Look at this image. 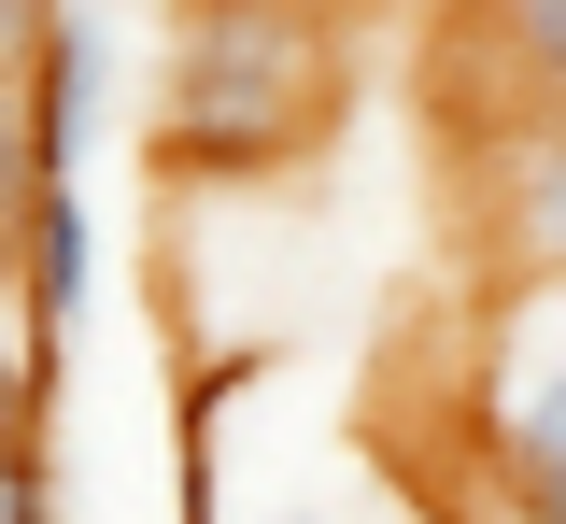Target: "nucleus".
Listing matches in <instances>:
<instances>
[{
    "instance_id": "20e7f679",
    "label": "nucleus",
    "mask_w": 566,
    "mask_h": 524,
    "mask_svg": "<svg viewBox=\"0 0 566 524\" xmlns=\"http://www.w3.org/2000/svg\"><path fill=\"white\" fill-rule=\"evenodd\" d=\"M114 99H128V29H114V0H57L43 43H29V143H43V185H85Z\"/></svg>"
},
{
    "instance_id": "f257e3e1",
    "label": "nucleus",
    "mask_w": 566,
    "mask_h": 524,
    "mask_svg": "<svg viewBox=\"0 0 566 524\" xmlns=\"http://www.w3.org/2000/svg\"><path fill=\"white\" fill-rule=\"evenodd\" d=\"M340 0H170V43L142 72V170L156 213L270 185L340 128Z\"/></svg>"
},
{
    "instance_id": "f03ea898",
    "label": "nucleus",
    "mask_w": 566,
    "mask_h": 524,
    "mask_svg": "<svg viewBox=\"0 0 566 524\" xmlns=\"http://www.w3.org/2000/svg\"><path fill=\"white\" fill-rule=\"evenodd\" d=\"M453 426L482 453V511H566V270L482 298Z\"/></svg>"
},
{
    "instance_id": "39448f33",
    "label": "nucleus",
    "mask_w": 566,
    "mask_h": 524,
    "mask_svg": "<svg viewBox=\"0 0 566 524\" xmlns=\"http://www.w3.org/2000/svg\"><path fill=\"white\" fill-rule=\"evenodd\" d=\"M468 114H566V0H468L453 14V128Z\"/></svg>"
},
{
    "instance_id": "423d86ee",
    "label": "nucleus",
    "mask_w": 566,
    "mask_h": 524,
    "mask_svg": "<svg viewBox=\"0 0 566 524\" xmlns=\"http://www.w3.org/2000/svg\"><path fill=\"white\" fill-rule=\"evenodd\" d=\"M14 284H29V326L71 355V326L99 312V227H85V185H43L29 227H14Z\"/></svg>"
},
{
    "instance_id": "0eeeda50",
    "label": "nucleus",
    "mask_w": 566,
    "mask_h": 524,
    "mask_svg": "<svg viewBox=\"0 0 566 524\" xmlns=\"http://www.w3.org/2000/svg\"><path fill=\"white\" fill-rule=\"evenodd\" d=\"M482 524H566V511H482Z\"/></svg>"
},
{
    "instance_id": "7ed1b4c3",
    "label": "nucleus",
    "mask_w": 566,
    "mask_h": 524,
    "mask_svg": "<svg viewBox=\"0 0 566 524\" xmlns=\"http://www.w3.org/2000/svg\"><path fill=\"white\" fill-rule=\"evenodd\" d=\"M468 241L495 284L566 270V114H468Z\"/></svg>"
}]
</instances>
